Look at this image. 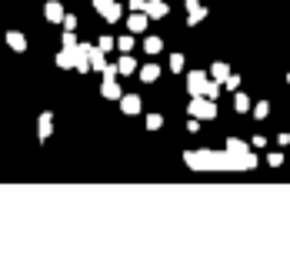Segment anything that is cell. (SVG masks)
I'll return each instance as SVG.
<instances>
[{
  "label": "cell",
  "instance_id": "cell-7",
  "mask_svg": "<svg viewBox=\"0 0 290 274\" xmlns=\"http://www.w3.org/2000/svg\"><path fill=\"white\" fill-rule=\"evenodd\" d=\"M50 134H54V114L44 111L40 121H37V137H40V141H50Z\"/></svg>",
  "mask_w": 290,
  "mask_h": 274
},
{
  "label": "cell",
  "instance_id": "cell-24",
  "mask_svg": "<svg viewBox=\"0 0 290 274\" xmlns=\"http://www.w3.org/2000/svg\"><path fill=\"white\" fill-rule=\"evenodd\" d=\"M170 71H174V74L184 71V54H170Z\"/></svg>",
  "mask_w": 290,
  "mask_h": 274
},
{
  "label": "cell",
  "instance_id": "cell-25",
  "mask_svg": "<svg viewBox=\"0 0 290 274\" xmlns=\"http://www.w3.org/2000/svg\"><path fill=\"white\" fill-rule=\"evenodd\" d=\"M113 44H117V41H113L110 33H100V41H97V47H100V50H110Z\"/></svg>",
  "mask_w": 290,
  "mask_h": 274
},
{
  "label": "cell",
  "instance_id": "cell-10",
  "mask_svg": "<svg viewBox=\"0 0 290 274\" xmlns=\"http://www.w3.org/2000/svg\"><path fill=\"white\" fill-rule=\"evenodd\" d=\"M147 14H150V20H163L167 17V4L163 0H147Z\"/></svg>",
  "mask_w": 290,
  "mask_h": 274
},
{
  "label": "cell",
  "instance_id": "cell-26",
  "mask_svg": "<svg viewBox=\"0 0 290 274\" xmlns=\"http://www.w3.org/2000/svg\"><path fill=\"white\" fill-rule=\"evenodd\" d=\"M64 47H67V50L77 47V33H73V30H64Z\"/></svg>",
  "mask_w": 290,
  "mask_h": 274
},
{
  "label": "cell",
  "instance_id": "cell-30",
  "mask_svg": "<svg viewBox=\"0 0 290 274\" xmlns=\"http://www.w3.org/2000/svg\"><path fill=\"white\" fill-rule=\"evenodd\" d=\"M224 87H227V90H237V87H240V77H237V74H230V77H227V84H224Z\"/></svg>",
  "mask_w": 290,
  "mask_h": 274
},
{
  "label": "cell",
  "instance_id": "cell-16",
  "mask_svg": "<svg viewBox=\"0 0 290 274\" xmlns=\"http://www.w3.org/2000/svg\"><path fill=\"white\" fill-rule=\"evenodd\" d=\"M144 50H147V54H160V50H163V41H160V37H144Z\"/></svg>",
  "mask_w": 290,
  "mask_h": 274
},
{
  "label": "cell",
  "instance_id": "cell-9",
  "mask_svg": "<svg viewBox=\"0 0 290 274\" xmlns=\"http://www.w3.org/2000/svg\"><path fill=\"white\" fill-rule=\"evenodd\" d=\"M120 111L130 114V117H134V114H140V97H137V94H123V97H120Z\"/></svg>",
  "mask_w": 290,
  "mask_h": 274
},
{
  "label": "cell",
  "instance_id": "cell-3",
  "mask_svg": "<svg viewBox=\"0 0 290 274\" xmlns=\"http://www.w3.org/2000/svg\"><path fill=\"white\" fill-rule=\"evenodd\" d=\"M187 114L197 117V121H214L217 117V104L210 100V97H190V104H187Z\"/></svg>",
  "mask_w": 290,
  "mask_h": 274
},
{
  "label": "cell",
  "instance_id": "cell-21",
  "mask_svg": "<svg viewBox=\"0 0 290 274\" xmlns=\"http://www.w3.org/2000/svg\"><path fill=\"white\" fill-rule=\"evenodd\" d=\"M217 94H220V81H207V87H203V97L217 100Z\"/></svg>",
  "mask_w": 290,
  "mask_h": 274
},
{
  "label": "cell",
  "instance_id": "cell-23",
  "mask_svg": "<svg viewBox=\"0 0 290 274\" xmlns=\"http://www.w3.org/2000/svg\"><path fill=\"white\" fill-rule=\"evenodd\" d=\"M267 114H270V104H267V100H260V104L254 107V117H257V121H267Z\"/></svg>",
  "mask_w": 290,
  "mask_h": 274
},
{
  "label": "cell",
  "instance_id": "cell-20",
  "mask_svg": "<svg viewBox=\"0 0 290 274\" xmlns=\"http://www.w3.org/2000/svg\"><path fill=\"white\" fill-rule=\"evenodd\" d=\"M234 107L240 114H247L250 111V94H243V90H237V97H234Z\"/></svg>",
  "mask_w": 290,
  "mask_h": 274
},
{
  "label": "cell",
  "instance_id": "cell-13",
  "mask_svg": "<svg viewBox=\"0 0 290 274\" xmlns=\"http://www.w3.org/2000/svg\"><path fill=\"white\" fill-rule=\"evenodd\" d=\"M57 67H64V71H70V67H77V60H73V50H60L57 54Z\"/></svg>",
  "mask_w": 290,
  "mask_h": 274
},
{
  "label": "cell",
  "instance_id": "cell-17",
  "mask_svg": "<svg viewBox=\"0 0 290 274\" xmlns=\"http://www.w3.org/2000/svg\"><path fill=\"white\" fill-rule=\"evenodd\" d=\"M120 14H123V10H120V4H110V7H107L100 17H104L107 24H117V20H120Z\"/></svg>",
  "mask_w": 290,
  "mask_h": 274
},
{
  "label": "cell",
  "instance_id": "cell-12",
  "mask_svg": "<svg viewBox=\"0 0 290 274\" xmlns=\"http://www.w3.org/2000/svg\"><path fill=\"white\" fill-rule=\"evenodd\" d=\"M157 77H160V67H157V64H144V67H140V81H144V84H153Z\"/></svg>",
  "mask_w": 290,
  "mask_h": 274
},
{
  "label": "cell",
  "instance_id": "cell-22",
  "mask_svg": "<svg viewBox=\"0 0 290 274\" xmlns=\"http://www.w3.org/2000/svg\"><path fill=\"white\" fill-rule=\"evenodd\" d=\"M160 127H163L160 114H147V130H160Z\"/></svg>",
  "mask_w": 290,
  "mask_h": 274
},
{
  "label": "cell",
  "instance_id": "cell-5",
  "mask_svg": "<svg viewBox=\"0 0 290 274\" xmlns=\"http://www.w3.org/2000/svg\"><path fill=\"white\" fill-rule=\"evenodd\" d=\"M44 17H47L50 24H64V20H67V10L60 7V0H47V4H44Z\"/></svg>",
  "mask_w": 290,
  "mask_h": 274
},
{
  "label": "cell",
  "instance_id": "cell-31",
  "mask_svg": "<svg viewBox=\"0 0 290 274\" xmlns=\"http://www.w3.org/2000/svg\"><path fill=\"white\" fill-rule=\"evenodd\" d=\"M287 84H290V74H287Z\"/></svg>",
  "mask_w": 290,
  "mask_h": 274
},
{
  "label": "cell",
  "instance_id": "cell-27",
  "mask_svg": "<svg viewBox=\"0 0 290 274\" xmlns=\"http://www.w3.org/2000/svg\"><path fill=\"white\" fill-rule=\"evenodd\" d=\"M117 47H120V54H127L134 47V37H117Z\"/></svg>",
  "mask_w": 290,
  "mask_h": 274
},
{
  "label": "cell",
  "instance_id": "cell-8",
  "mask_svg": "<svg viewBox=\"0 0 290 274\" xmlns=\"http://www.w3.org/2000/svg\"><path fill=\"white\" fill-rule=\"evenodd\" d=\"M203 17H207V10H203L197 0H187V27H197Z\"/></svg>",
  "mask_w": 290,
  "mask_h": 274
},
{
  "label": "cell",
  "instance_id": "cell-29",
  "mask_svg": "<svg viewBox=\"0 0 290 274\" xmlns=\"http://www.w3.org/2000/svg\"><path fill=\"white\" fill-rule=\"evenodd\" d=\"M110 4H117V0H94V10H97V14H104Z\"/></svg>",
  "mask_w": 290,
  "mask_h": 274
},
{
  "label": "cell",
  "instance_id": "cell-14",
  "mask_svg": "<svg viewBox=\"0 0 290 274\" xmlns=\"http://www.w3.org/2000/svg\"><path fill=\"white\" fill-rule=\"evenodd\" d=\"M210 74H214V81H220V84H227V77H230V67L224 64V60H217V64L210 67Z\"/></svg>",
  "mask_w": 290,
  "mask_h": 274
},
{
  "label": "cell",
  "instance_id": "cell-18",
  "mask_svg": "<svg viewBox=\"0 0 290 274\" xmlns=\"http://www.w3.org/2000/svg\"><path fill=\"white\" fill-rule=\"evenodd\" d=\"M104 54H107V50H100V47H94V54H90V67H94V71H104V67H107V60H104Z\"/></svg>",
  "mask_w": 290,
  "mask_h": 274
},
{
  "label": "cell",
  "instance_id": "cell-4",
  "mask_svg": "<svg viewBox=\"0 0 290 274\" xmlns=\"http://www.w3.org/2000/svg\"><path fill=\"white\" fill-rule=\"evenodd\" d=\"M203 87H207V74H203V71H187V94L200 97Z\"/></svg>",
  "mask_w": 290,
  "mask_h": 274
},
{
  "label": "cell",
  "instance_id": "cell-15",
  "mask_svg": "<svg viewBox=\"0 0 290 274\" xmlns=\"http://www.w3.org/2000/svg\"><path fill=\"white\" fill-rule=\"evenodd\" d=\"M117 67H120V74H137V60L130 54H120V60H117Z\"/></svg>",
  "mask_w": 290,
  "mask_h": 274
},
{
  "label": "cell",
  "instance_id": "cell-11",
  "mask_svg": "<svg viewBox=\"0 0 290 274\" xmlns=\"http://www.w3.org/2000/svg\"><path fill=\"white\" fill-rule=\"evenodd\" d=\"M7 44L17 50V54H24V50H27V37H24L20 30H10V33H7Z\"/></svg>",
  "mask_w": 290,
  "mask_h": 274
},
{
  "label": "cell",
  "instance_id": "cell-28",
  "mask_svg": "<svg viewBox=\"0 0 290 274\" xmlns=\"http://www.w3.org/2000/svg\"><path fill=\"white\" fill-rule=\"evenodd\" d=\"M267 164H270V167H280V164H283V154H267Z\"/></svg>",
  "mask_w": 290,
  "mask_h": 274
},
{
  "label": "cell",
  "instance_id": "cell-6",
  "mask_svg": "<svg viewBox=\"0 0 290 274\" xmlns=\"http://www.w3.org/2000/svg\"><path fill=\"white\" fill-rule=\"evenodd\" d=\"M147 20H150V14H147V10H134V14L127 17V30H130V33H144V30H147Z\"/></svg>",
  "mask_w": 290,
  "mask_h": 274
},
{
  "label": "cell",
  "instance_id": "cell-19",
  "mask_svg": "<svg viewBox=\"0 0 290 274\" xmlns=\"http://www.w3.org/2000/svg\"><path fill=\"white\" fill-rule=\"evenodd\" d=\"M227 151H230V154H247V151H250V147H247V144H243L240 137H227Z\"/></svg>",
  "mask_w": 290,
  "mask_h": 274
},
{
  "label": "cell",
  "instance_id": "cell-2",
  "mask_svg": "<svg viewBox=\"0 0 290 274\" xmlns=\"http://www.w3.org/2000/svg\"><path fill=\"white\" fill-rule=\"evenodd\" d=\"M117 77H120V67H117V64H107L104 67V84H100V94H104L107 100H120V97H123Z\"/></svg>",
  "mask_w": 290,
  "mask_h": 274
},
{
  "label": "cell",
  "instance_id": "cell-1",
  "mask_svg": "<svg viewBox=\"0 0 290 274\" xmlns=\"http://www.w3.org/2000/svg\"><path fill=\"white\" fill-rule=\"evenodd\" d=\"M184 164L190 170H234V161H230V151H187Z\"/></svg>",
  "mask_w": 290,
  "mask_h": 274
}]
</instances>
